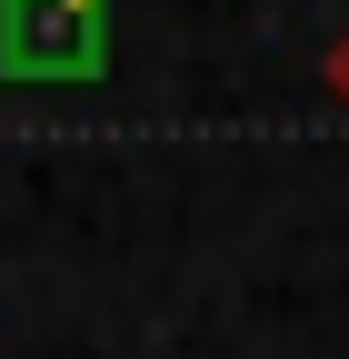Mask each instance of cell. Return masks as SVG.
I'll return each instance as SVG.
<instances>
[{
    "label": "cell",
    "mask_w": 349,
    "mask_h": 359,
    "mask_svg": "<svg viewBox=\"0 0 349 359\" xmlns=\"http://www.w3.org/2000/svg\"><path fill=\"white\" fill-rule=\"evenodd\" d=\"M329 100L349 110V40H339V50H329Z\"/></svg>",
    "instance_id": "6da1fadb"
}]
</instances>
